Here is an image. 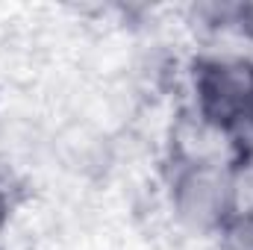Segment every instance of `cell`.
Here are the masks:
<instances>
[{
  "instance_id": "obj_1",
  "label": "cell",
  "mask_w": 253,
  "mask_h": 250,
  "mask_svg": "<svg viewBox=\"0 0 253 250\" xmlns=\"http://www.w3.org/2000/svg\"><path fill=\"white\" fill-rule=\"evenodd\" d=\"M218 80L209 88V97L218 100V109L248 112L253 106V74L248 68H221Z\"/></svg>"
}]
</instances>
